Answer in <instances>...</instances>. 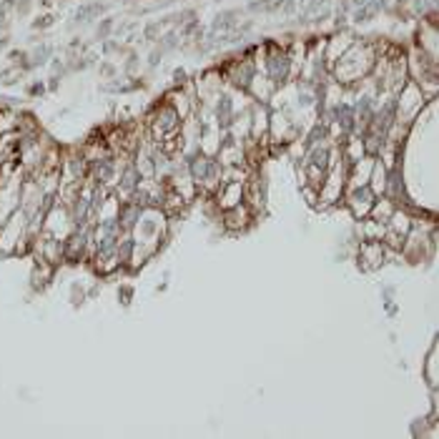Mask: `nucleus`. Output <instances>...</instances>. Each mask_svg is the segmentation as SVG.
Here are the masks:
<instances>
[{"label": "nucleus", "instance_id": "f3484780", "mask_svg": "<svg viewBox=\"0 0 439 439\" xmlns=\"http://www.w3.org/2000/svg\"><path fill=\"white\" fill-rule=\"evenodd\" d=\"M158 30H161V23H151V25H146V30H143V35H146V41H156V35H158Z\"/></svg>", "mask_w": 439, "mask_h": 439}, {"label": "nucleus", "instance_id": "f8f14e48", "mask_svg": "<svg viewBox=\"0 0 439 439\" xmlns=\"http://www.w3.org/2000/svg\"><path fill=\"white\" fill-rule=\"evenodd\" d=\"M218 123L221 126H229L231 123V98H221V103H218Z\"/></svg>", "mask_w": 439, "mask_h": 439}, {"label": "nucleus", "instance_id": "f257e3e1", "mask_svg": "<svg viewBox=\"0 0 439 439\" xmlns=\"http://www.w3.org/2000/svg\"><path fill=\"white\" fill-rule=\"evenodd\" d=\"M91 173H93L95 186L111 184V178H113V173H116V163H113V158H95V161L91 163Z\"/></svg>", "mask_w": 439, "mask_h": 439}, {"label": "nucleus", "instance_id": "a211bd4d", "mask_svg": "<svg viewBox=\"0 0 439 439\" xmlns=\"http://www.w3.org/2000/svg\"><path fill=\"white\" fill-rule=\"evenodd\" d=\"M319 138H324V128H322V126H316V128L309 133V138H306V148H311V146H314Z\"/></svg>", "mask_w": 439, "mask_h": 439}, {"label": "nucleus", "instance_id": "dca6fc26", "mask_svg": "<svg viewBox=\"0 0 439 439\" xmlns=\"http://www.w3.org/2000/svg\"><path fill=\"white\" fill-rule=\"evenodd\" d=\"M111 28H113V21H111V18H106L103 23L98 25V30H95V33H98V38H103V41H106V38H108V33H111Z\"/></svg>", "mask_w": 439, "mask_h": 439}, {"label": "nucleus", "instance_id": "9b49d317", "mask_svg": "<svg viewBox=\"0 0 439 439\" xmlns=\"http://www.w3.org/2000/svg\"><path fill=\"white\" fill-rule=\"evenodd\" d=\"M394 113H396V103L392 101V103H387V106H384V111L379 113V131H382V133H387V128L392 126Z\"/></svg>", "mask_w": 439, "mask_h": 439}, {"label": "nucleus", "instance_id": "b1692460", "mask_svg": "<svg viewBox=\"0 0 439 439\" xmlns=\"http://www.w3.org/2000/svg\"><path fill=\"white\" fill-rule=\"evenodd\" d=\"M3 21H5V10L0 8V25H3Z\"/></svg>", "mask_w": 439, "mask_h": 439}, {"label": "nucleus", "instance_id": "423d86ee", "mask_svg": "<svg viewBox=\"0 0 439 439\" xmlns=\"http://www.w3.org/2000/svg\"><path fill=\"white\" fill-rule=\"evenodd\" d=\"M286 73H289V58L286 55H274L269 61V75H271V81H284Z\"/></svg>", "mask_w": 439, "mask_h": 439}, {"label": "nucleus", "instance_id": "f03ea898", "mask_svg": "<svg viewBox=\"0 0 439 439\" xmlns=\"http://www.w3.org/2000/svg\"><path fill=\"white\" fill-rule=\"evenodd\" d=\"M141 218V208L136 206V204H123V206L118 208V224H121V229L123 231H131L133 226H136V221Z\"/></svg>", "mask_w": 439, "mask_h": 439}, {"label": "nucleus", "instance_id": "4be33fe9", "mask_svg": "<svg viewBox=\"0 0 439 439\" xmlns=\"http://www.w3.org/2000/svg\"><path fill=\"white\" fill-rule=\"evenodd\" d=\"M30 93H33V95H41V93H43V83H35V86L30 88Z\"/></svg>", "mask_w": 439, "mask_h": 439}, {"label": "nucleus", "instance_id": "9d476101", "mask_svg": "<svg viewBox=\"0 0 439 439\" xmlns=\"http://www.w3.org/2000/svg\"><path fill=\"white\" fill-rule=\"evenodd\" d=\"M53 55V48L48 46V43H43V46H38L30 55H28V61H30V68H35V66H43V63H48V58Z\"/></svg>", "mask_w": 439, "mask_h": 439}, {"label": "nucleus", "instance_id": "7ed1b4c3", "mask_svg": "<svg viewBox=\"0 0 439 439\" xmlns=\"http://www.w3.org/2000/svg\"><path fill=\"white\" fill-rule=\"evenodd\" d=\"M91 201L88 198H83V196H78L75 198V204H73V226L75 229H86V224H88V216H91Z\"/></svg>", "mask_w": 439, "mask_h": 439}, {"label": "nucleus", "instance_id": "2eb2a0df", "mask_svg": "<svg viewBox=\"0 0 439 439\" xmlns=\"http://www.w3.org/2000/svg\"><path fill=\"white\" fill-rule=\"evenodd\" d=\"M118 299H121V304L128 306L131 299H133V289H131V286H121V289H118Z\"/></svg>", "mask_w": 439, "mask_h": 439}, {"label": "nucleus", "instance_id": "0eeeda50", "mask_svg": "<svg viewBox=\"0 0 439 439\" xmlns=\"http://www.w3.org/2000/svg\"><path fill=\"white\" fill-rule=\"evenodd\" d=\"M334 118H336V123L344 131H351L354 128V111H351V106H347V103H342V106L334 108Z\"/></svg>", "mask_w": 439, "mask_h": 439}, {"label": "nucleus", "instance_id": "20e7f679", "mask_svg": "<svg viewBox=\"0 0 439 439\" xmlns=\"http://www.w3.org/2000/svg\"><path fill=\"white\" fill-rule=\"evenodd\" d=\"M191 176H193L196 181H208V178H213V176H216V163L208 161V158H196V161H191Z\"/></svg>", "mask_w": 439, "mask_h": 439}, {"label": "nucleus", "instance_id": "4468645a", "mask_svg": "<svg viewBox=\"0 0 439 439\" xmlns=\"http://www.w3.org/2000/svg\"><path fill=\"white\" fill-rule=\"evenodd\" d=\"M68 166H70V173L75 176V178H81L83 173H86V161H83V156H73L68 161Z\"/></svg>", "mask_w": 439, "mask_h": 439}, {"label": "nucleus", "instance_id": "6ab92c4d", "mask_svg": "<svg viewBox=\"0 0 439 439\" xmlns=\"http://www.w3.org/2000/svg\"><path fill=\"white\" fill-rule=\"evenodd\" d=\"M153 231H156V221L146 218V224H143V233H153Z\"/></svg>", "mask_w": 439, "mask_h": 439}, {"label": "nucleus", "instance_id": "5701e85b", "mask_svg": "<svg viewBox=\"0 0 439 439\" xmlns=\"http://www.w3.org/2000/svg\"><path fill=\"white\" fill-rule=\"evenodd\" d=\"M101 70H103L106 75H111V73H113V66H108V63H106V66H103V68H101Z\"/></svg>", "mask_w": 439, "mask_h": 439}, {"label": "nucleus", "instance_id": "39448f33", "mask_svg": "<svg viewBox=\"0 0 439 439\" xmlns=\"http://www.w3.org/2000/svg\"><path fill=\"white\" fill-rule=\"evenodd\" d=\"M133 251H136V244H133V238H123V241H118V249H116L118 266H128V264L133 261Z\"/></svg>", "mask_w": 439, "mask_h": 439}, {"label": "nucleus", "instance_id": "1a4fd4ad", "mask_svg": "<svg viewBox=\"0 0 439 439\" xmlns=\"http://www.w3.org/2000/svg\"><path fill=\"white\" fill-rule=\"evenodd\" d=\"M103 13V5L101 3H91V5H83V8H78V13H75V21L78 23H88V21H93L95 15H101Z\"/></svg>", "mask_w": 439, "mask_h": 439}, {"label": "nucleus", "instance_id": "ddd939ff", "mask_svg": "<svg viewBox=\"0 0 439 439\" xmlns=\"http://www.w3.org/2000/svg\"><path fill=\"white\" fill-rule=\"evenodd\" d=\"M236 15H238L236 10H229V13H221V15H216L213 30H218V28H231V25H233V18H236Z\"/></svg>", "mask_w": 439, "mask_h": 439}, {"label": "nucleus", "instance_id": "aec40b11", "mask_svg": "<svg viewBox=\"0 0 439 439\" xmlns=\"http://www.w3.org/2000/svg\"><path fill=\"white\" fill-rule=\"evenodd\" d=\"M50 23H53V18H50V15H46V18H41V21H35V23H33V25H35V28H48V25H50Z\"/></svg>", "mask_w": 439, "mask_h": 439}, {"label": "nucleus", "instance_id": "6e6552de", "mask_svg": "<svg viewBox=\"0 0 439 439\" xmlns=\"http://www.w3.org/2000/svg\"><path fill=\"white\" fill-rule=\"evenodd\" d=\"M138 181H141V176H138V171L133 168V166H126L123 168V173H121V191H136L138 188Z\"/></svg>", "mask_w": 439, "mask_h": 439}, {"label": "nucleus", "instance_id": "412c9836", "mask_svg": "<svg viewBox=\"0 0 439 439\" xmlns=\"http://www.w3.org/2000/svg\"><path fill=\"white\" fill-rule=\"evenodd\" d=\"M28 10H30V0H23V3H18V13H28Z\"/></svg>", "mask_w": 439, "mask_h": 439}]
</instances>
